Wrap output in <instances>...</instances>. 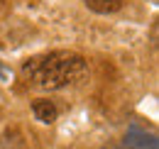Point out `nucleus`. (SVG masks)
Instances as JSON below:
<instances>
[{
	"mask_svg": "<svg viewBox=\"0 0 159 149\" xmlns=\"http://www.w3.org/2000/svg\"><path fill=\"white\" fill-rule=\"evenodd\" d=\"M32 112H34V117L44 122V125H52L57 117H59V108L54 105V100H49V98H37L34 103H32Z\"/></svg>",
	"mask_w": 159,
	"mask_h": 149,
	"instance_id": "3",
	"label": "nucleus"
},
{
	"mask_svg": "<svg viewBox=\"0 0 159 149\" xmlns=\"http://www.w3.org/2000/svg\"><path fill=\"white\" fill-rule=\"evenodd\" d=\"M0 98H2V95H0Z\"/></svg>",
	"mask_w": 159,
	"mask_h": 149,
	"instance_id": "5",
	"label": "nucleus"
},
{
	"mask_svg": "<svg viewBox=\"0 0 159 149\" xmlns=\"http://www.w3.org/2000/svg\"><path fill=\"white\" fill-rule=\"evenodd\" d=\"M93 12H100V15H113L122 7V0H83Z\"/></svg>",
	"mask_w": 159,
	"mask_h": 149,
	"instance_id": "4",
	"label": "nucleus"
},
{
	"mask_svg": "<svg viewBox=\"0 0 159 149\" xmlns=\"http://www.w3.org/2000/svg\"><path fill=\"white\" fill-rule=\"evenodd\" d=\"M125 147H130V149H157V137L152 132L139 130L137 125H130L127 137H125Z\"/></svg>",
	"mask_w": 159,
	"mask_h": 149,
	"instance_id": "2",
	"label": "nucleus"
},
{
	"mask_svg": "<svg viewBox=\"0 0 159 149\" xmlns=\"http://www.w3.org/2000/svg\"><path fill=\"white\" fill-rule=\"evenodd\" d=\"M86 59L76 52H49L32 56L22 64V76L27 83L44 91H61L66 86L79 83L86 76Z\"/></svg>",
	"mask_w": 159,
	"mask_h": 149,
	"instance_id": "1",
	"label": "nucleus"
}]
</instances>
